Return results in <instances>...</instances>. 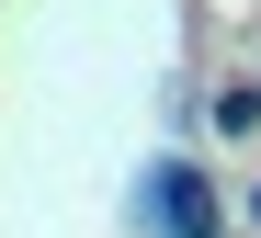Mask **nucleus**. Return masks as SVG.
I'll use <instances>...</instances> for the list:
<instances>
[{"instance_id": "nucleus-1", "label": "nucleus", "mask_w": 261, "mask_h": 238, "mask_svg": "<svg viewBox=\"0 0 261 238\" xmlns=\"http://www.w3.org/2000/svg\"><path fill=\"white\" fill-rule=\"evenodd\" d=\"M159 227H182V238H204L216 216H204V193H193V170H159Z\"/></svg>"}, {"instance_id": "nucleus-2", "label": "nucleus", "mask_w": 261, "mask_h": 238, "mask_svg": "<svg viewBox=\"0 0 261 238\" xmlns=\"http://www.w3.org/2000/svg\"><path fill=\"white\" fill-rule=\"evenodd\" d=\"M250 125H261V91L227 80V91H216V136H250Z\"/></svg>"}, {"instance_id": "nucleus-3", "label": "nucleus", "mask_w": 261, "mask_h": 238, "mask_svg": "<svg viewBox=\"0 0 261 238\" xmlns=\"http://www.w3.org/2000/svg\"><path fill=\"white\" fill-rule=\"evenodd\" d=\"M250 216H261V193H250Z\"/></svg>"}]
</instances>
